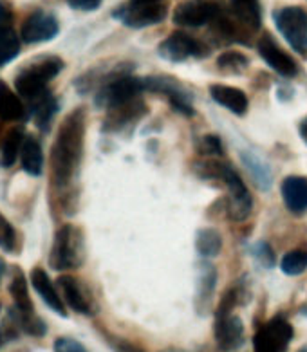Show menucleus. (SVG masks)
<instances>
[{"mask_svg":"<svg viewBox=\"0 0 307 352\" xmlns=\"http://www.w3.org/2000/svg\"><path fill=\"white\" fill-rule=\"evenodd\" d=\"M231 16L248 30L257 31L262 25L260 0H230Z\"/></svg>","mask_w":307,"mask_h":352,"instance_id":"a211bd4d","label":"nucleus"},{"mask_svg":"<svg viewBox=\"0 0 307 352\" xmlns=\"http://www.w3.org/2000/svg\"><path fill=\"white\" fill-rule=\"evenodd\" d=\"M118 349V352H140L136 351L132 345H125V347H116ZM163 352H187V351H179V349H168V351H163Z\"/></svg>","mask_w":307,"mask_h":352,"instance_id":"c9c22d12","label":"nucleus"},{"mask_svg":"<svg viewBox=\"0 0 307 352\" xmlns=\"http://www.w3.org/2000/svg\"><path fill=\"white\" fill-rule=\"evenodd\" d=\"M25 107L22 98L10 89V85L0 80V118L4 121L24 120Z\"/></svg>","mask_w":307,"mask_h":352,"instance_id":"aec40b11","label":"nucleus"},{"mask_svg":"<svg viewBox=\"0 0 307 352\" xmlns=\"http://www.w3.org/2000/svg\"><path fill=\"white\" fill-rule=\"evenodd\" d=\"M244 323L233 313H222L217 311L215 314V342L219 349L224 352L237 351L244 345Z\"/></svg>","mask_w":307,"mask_h":352,"instance_id":"9d476101","label":"nucleus"},{"mask_svg":"<svg viewBox=\"0 0 307 352\" xmlns=\"http://www.w3.org/2000/svg\"><path fill=\"white\" fill-rule=\"evenodd\" d=\"M300 138L307 143V118L300 123Z\"/></svg>","mask_w":307,"mask_h":352,"instance_id":"4c0bfd02","label":"nucleus"},{"mask_svg":"<svg viewBox=\"0 0 307 352\" xmlns=\"http://www.w3.org/2000/svg\"><path fill=\"white\" fill-rule=\"evenodd\" d=\"M273 20L295 53L307 58V11L300 6H286L275 11Z\"/></svg>","mask_w":307,"mask_h":352,"instance_id":"39448f33","label":"nucleus"},{"mask_svg":"<svg viewBox=\"0 0 307 352\" xmlns=\"http://www.w3.org/2000/svg\"><path fill=\"white\" fill-rule=\"evenodd\" d=\"M217 65H219V69H222V71L239 74L242 73L248 65H250V60L246 58L242 53H239V51H228V53L219 56Z\"/></svg>","mask_w":307,"mask_h":352,"instance_id":"cd10ccee","label":"nucleus"},{"mask_svg":"<svg viewBox=\"0 0 307 352\" xmlns=\"http://www.w3.org/2000/svg\"><path fill=\"white\" fill-rule=\"evenodd\" d=\"M4 271H6V264L4 261L0 258V280H2V276H4Z\"/></svg>","mask_w":307,"mask_h":352,"instance_id":"58836bf2","label":"nucleus"},{"mask_svg":"<svg viewBox=\"0 0 307 352\" xmlns=\"http://www.w3.org/2000/svg\"><path fill=\"white\" fill-rule=\"evenodd\" d=\"M145 112H147V107L141 103V100L116 107V109L109 111V116L105 120V131L120 132L127 129V126H134L141 120Z\"/></svg>","mask_w":307,"mask_h":352,"instance_id":"4468645a","label":"nucleus"},{"mask_svg":"<svg viewBox=\"0 0 307 352\" xmlns=\"http://www.w3.org/2000/svg\"><path fill=\"white\" fill-rule=\"evenodd\" d=\"M130 4H145V6H152V4H161L163 0H129Z\"/></svg>","mask_w":307,"mask_h":352,"instance_id":"e433bc0d","label":"nucleus"},{"mask_svg":"<svg viewBox=\"0 0 307 352\" xmlns=\"http://www.w3.org/2000/svg\"><path fill=\"white\" fill-rule=\"evenodd\" d=\"M259 331L268 338L271 345L279 352H286L289 342L293 340V327L282 316H275L273 320H269L264 327H260Z\"/></svg>","mask_w":307,"mask_h":352,"instance_id":"6ab92c4d","label":"nucleus"},{"mask_svg":"<svg viewBox=\"0 0 307 352\" xmlns=\"http://www.w3.org/2000/svg\"><path fill=\"white\" fill-rule=\"evenodd\" d=\"M280 267L286 275L297 276L300 273L307 270V244L302 248H297V250H291L289 253H286L280 262Z\"/></svg>","mask_w":307,"mask_h":352,"instance_id":"bb28decb","label":"nucleus"},{"mask_svg":"<svg viewBox=\"0 0 307 352\" xmlns=\"http://www.w3.org/2000/svg\"><path fill=\"white\" fill-rule=\"evenodd\" d=\"M255 253H257V258H259V261L262 262L266 267H271V265L275 264L273 251H271V248H269L268 244H257V250H255Z\"/></svg>","mask_w":307,"mask_h":352,"instance_id":"2f4dec72","label":"nucleus"},{"mask_svg":"<svg viewBox=\"0 0 307 352\" xmlns=\"http://www.w3.org/2000/svg\"><path fill=\"white\" fill-rule=\"evenodd\" d=\"M195 248L202 256H215L221 253L222 239L215 230H201L197 233Z\"/></svg>","mask_w":307,"mask_h":352,"instance_id":"a878e982","label":"nucleus"},{"mask_svg":"<svg viewBox=\"0 0 307 352\" xmlns=\"http://www.w3.org/2000/svg\"><path fill=\"white\" fill-rule=\"evenodd\" d=\"M2 342H4V336H2V333H0V347H2Z\"/></svg>","mask_w":307,"mask_h":352,"instance_id":"ea45409f","label":"nucleus"},{"mask_svg":"<svg viewBox=\"0 0 307 352\" xmlns=\"http://www.w3.org/2000/svg\"><path fill=\"white\" fill-rule=\"evenodd\" d=\"M58 33H60V24L56 16L47 11L39 10L24 20L20 36L25 44H42V42L53 40Z\"/></svg>","mask_w":307,"mask_h":352,"instance_id":"1a4fd4ad","label":"nucleus"},{"mask_svg":"<svg viewBox=\"0 0 307 352\" xmlns=\"http://www.w3.org/2000/svg\"><path fill=\"white\" fill-rule=\"evenodd\" d=\"M103 0H67V4L76 11H94L101 6Z\"/></svg>","mask_w":307,"mask_h":352,"instance_id":"473e14b6","label":"nucleus"},{"mask_svg":"<svg viewBox=\"0 0 307 352\" xmlns=\"http://www.w3.org/2000/svg\"><path fill=\"white\" fill-rule=\"evenodd\" d=\"M257 49H259V54L264 58V62L268 63L269 67L277 71L280 76L286 78H293L297 76L298 73V65L291 56H289L282 47H280L277 42L273 40V36L269 33H264L260 36L259 44H257Z\"/></svg>","mask_w":307,"mask_h":352,"instance_id":"f8f14e48","label":"nucleus"},{"mask_svg":"<svg viewBox=\"0 0 307 352\" xmlns=\"http://www.w3.org/2000/svg\"><path fill=\"white\" fill-rule=\"evenodd\" d=\"M17 246V230L8 219L0 213V248L8 253L14 251Z\"/></svg>","mask_w":307,"mask_h":352,"instance_id":"c85d7f7f","label":"nucleus"},{"mask_svg":"<svg viewBox=\"0 0 307 352\" xmlns=\"http://www.w3.org/2000/svg\"><path fill=\"white\" fill-rule=\"evenodd\" d=\"M221 13V8L207 0H187L173 11V22L182 28H201L211 24Z\"/></svg>","mask_w":307,"mask_h":352,"instance_id":"6e6552de","label":"nucleus"},{"mask_svg":"<svg viewBox=\"0 0 307 352\" xmlns=\"http://www.w3.org/2000/svg\"><path fill=\"white\" fill-rule=\"evenodd\" d=\"M145 87L147 91L161 92L168 98V102L172 103V107L178 112L184 114V116H193L192 107V96L188 94L184 89L179 85L178 82H173L172 78L167 76H150L145 78Z\"/></svg>","mask_w":307,"mask_h":352,"instance_id":"9b49d317","label":"nucleus"},{"mask_svg":"<svg viewBox=\"0 0 307 352\" xmlns=\"http://www.w3.org/2000/svg\"><path fill=\"white\" fill-rule=\"evenodd\" d=\"M199 150H201L204 155H221V140H219L217 135H204L201 140V143H199Z\"/></svg>","mask_w":307,"mask_h":352,"instance_id":"c756f323","label":"nucleus"},{"mask_svg":"<svg viewBox=\"0 0 307 352\" xmlns=\"http://www.w3.org/2000/svg\"><path fill=\"white\" fill-rule=\"evenodd\" d=\"M20 161H22V168L29 175L36 177V175L42 174L43 152L39 140L34 135H25L24 138V145H22V152H20Z\"/></svg>","mask_w":307,"mask_h":352,"instance_id":"412c9836","label":"nucleus"},{"mask_svg":"<svg viewBox=\"0 0 307 352\" xmlns=\"http://www.w3.org/2000/svg\"><path fill=\"white\" fill-rule=\"evenodd\" d=\"M85 141V112L83 109L72 111L63 123L51 150V174L58 188H65L76 177L83 155Z\"/></svg>","mask_w":307,"mask_h":352,"instance_id":"f257e3e1","label":"nucleus"},{"mask_svg":"<svg viewBox=\"0 0 307 352\" xmlns=\"http://www.w3.org/2000/svg\"><path fill=\"white\" fill-rule=\"evenodd\" d=\"M210 94L213 98V102L231 111L237 116H242L248 111V96L240 89L217 83V85L210 87Z\"/></svg>","mask_w":307,"mask_h":352,"instance_id":"f3484780","label":"nucleus"},{"mask_svg":"<svg viewBox=\"0 0 307 352\" xmlns=\"http://www.w3.org/2000/svg\"><path fill=\"white\" fill-rule=\"evenodd\" d=\"M0 131H2V125H0Z\"/></svg>","mask_w":307,"mask_h":352,"instance_id":"a19ab883","label":"nucleus"},{"mask_svg":"<svg viewBox=\"0 0 307 352\" xmlns=\"http://www.w3.org/2000/svg\"><path fill=\"white\" fill-rule=\"evenodd\" d=\"M158 53L161 58L168 60V62L179 63L188 58H201L208 54V47L190 34L176 31L159 44Z\"/></svg>","mask_w":307,"mask_h":352,"instance_id":"0eeeda50","label":"nucleus"},{"mask_svg":"<svg viewBox=\"0 0 307 352\" xmlns=\"http://www.w3.org/2000/svg\"><path fill=\"white\" fill-rule=\"evenodd\" d=\"M11 20V11L6 8L4 2H0V28H6Z\"/></svg>","mask_w":307,"mask_h":352,"instance_id":"f704fd0d","label":"nucleus"},{"mask_svg":"<svg viewBox=\"0 0 307 352\" xmlns=\"http://www.w3.org/2000/svg\"><path fill=\"white\" fill-rule=\"evenodd\" d=\"M83 262V235L76 226L65 224L54 235L49 265L56 271L76 270Z\"/></svg>","mask_w":307,"mask_h":352,"instance_id":"20e7f679","label":"nucleus"},{"mask_svg":"<svg viewBox=\"0 0 307 352\" xmlns=\"http://www.w3.org/2000/svg\"><path fill=\"white\" fill-rule=\"evenodd\" d=\"M62 69L63 62L58 56H43L36 62L29 63L14 78V87L19 96L29 103L36 102L45 92H49L47 83L62 73Z\"/></svg>","mask_w":307,"mask_h":352,"instance_id":"f03ea898","label":"nucleus"},{"mask_svg":"<svg viewBox=\"0 0 307 352\" xmlns=\"http://www.w3.org/2000/svg\"><path fill=\"white\" fill-rule=\"evenodd\" d=\"M24 132L20 129H13L8 132V135L0 145V164L2 166H13L17 157L22 152V145H24Z\"/></svg>","mask_w":307,"mask_h":352,"instance_id":"b1692460","label":"nucleus"},{"mask_svg":"<svg viewBox=\"0 0 307 352\" xmlns=\"http://www.w3.org/2000/svg\"><path fill=\"white\" fill-rule=\"evenodd\" d=\"M58 287L62 291L63 294V302L72 309V311H76L80 314H92V298L89 291H87L85 285L80 282L78 278L71 275H62L58 276L56 280Z\"/></svg>","mask_w":307,"mask_h":352,"instance_id":"ddd939ff","label":"nucleus"},{"mask_svg":"<svg viewBox=\"0 0 307 352\" xmlns=\"http://www.w3.org/2000/svg\"><path fill=\"white\" fill-rule=\"evenodd\" d=\"M10 293L13 296L14 305H17V313L22 314V316H34L33 300L29 296L28 282H25L24 275L20 271H17V275L11 280Z\"/></svg>","mask_w":307,"mask_h":352,"instance_id":"5701e85b","label":"nucleus"},{"mask_svg":"<svg viewBox=\"0 0 307 352\" xmlns=\"http://www.w3.org/2000/svg\"><path fill=\"white\" fill-rule=\"evenodd\" d=\"M282 197L289 212L304 213L307 210V177L289 175L282 181Z\"/></svg>","mask_w":307,"mask_h":352,"instance_id":"dca6fc26","label":"nucleus"},{"mask_svg":"<svg viewBox=\"0 0 307 352\" xmlns=\"http://www.w3.org/2000/svg\"><path fill=\"white\" fill-rule=\"evenodd\" d=\"M167 4H127L120 6L118 10H114L112 16L116 20H120L121 24L127 25V28H132V30H143V28H150V25H156L159 22H163L165 16H167Z\"/></svg>","mask_w":307,"mask_h":352,"instance_id":"423d86ee","label":"nucleus"},{"mask_svg":"<svg viewBox=\"0 0 307 352\" xmlns=\"http://www.w3.org/2000/svg\"><path fill=\"white\" fill-rule=\"evenodd\" d=\"M29 107H31V116H34L36 126H40L42 131H47L49 123H51V120H53L58 111V102L53 92H45L36 102L29 103Z\"/></svg>","mask_w":307,"mask_h":352,"instance_id":"4be33fe9","label":"nucleus"},{"mask_svg":"<svg viewBox=\"0 0 307 352\" xmlns=\"http://www.w3.org/2000/svg\"><path fill=\"white\" fill-rule=\"evenodd\" d=\"M20 53V38L11 25L0 28V67L13 62Z\"/></svg>","mask_w":307,"mask_h":352,"instance_id":"393cba45","label":"nucleus"},{"mask_svg":"<svg viewBox=\"0 0 307 352\" xmlns=\"http://www.w3.org/2000/svg\"><path fill=\"white\" fill-rule=\"evenodd\" d=\"M253 349L255 352H279L260 331H257V334L253 338Z\"/></svg>","mask_w":307,"mask_h":352,"instance_id":"72a5a7b5","label":"nucleus"},{"mask_svg":"<svg viewBox=\"0 0 307 352\" xmlns=\"http://www.w3.org/2000/svg\"><path fill=\"white\" fill-rule=\"evenodd\" d=\"M54 352H87V349L72 338H58L54 342Z\"/></svg>","mask_w":307,"mask_h":352,"instance_id":"7c9ffc66","label":"nucleus"},{"mask_svg":"<svg viewBox=\"0 0 307 352\" xmlns=\"http://www.w3.org/2000/svg\"><path fill=\"white\" fill-rule=\"evenodd\" d=\"M31 284H33L34 291L40 294V298L47 304L49 309H53L54 313H58L60 316H67V311H65V304L63 300L60 298V293L54 287V284L51 282L49 275L42 267H34L31 271Z\"/></svg>","mask_w":307,"mask_h":352,"instance_id":"2eb2a0df","label":"nucleus"},{"mask_svg":"<svg viewBox=\"0 0 307 352\" xmlns=\"http://www.w3.org/2000/svg\"><path fill=\"white\" fill-rule=\"evenodd\" d=\"M147 91L145 80L136 78L127 73H111L107 80L100 85L96 94V105L107 111H112L116 107L127 105L136 100H140L141 92Z\"/></svg>","mask_w":307,"mask_h":352,"instance_id":"7ed1b4c3","label":"nucleus"}]
</instances>
